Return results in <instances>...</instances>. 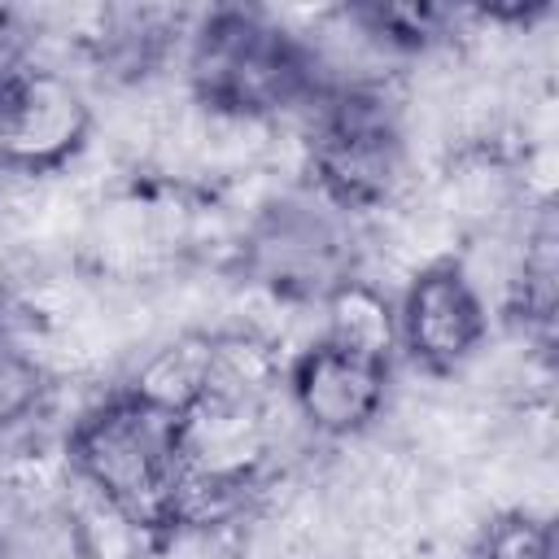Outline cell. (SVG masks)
<instances>
[{"mask_svg": "<svg viewBox=\"0 0 559 559\" xmlns=\"http://www.w3.org/2000/svg\"><path fill=\"white\" fill-rule=\"evenodd\" d=\"M467 559H555V524L528 507L493 511L476 524Z\"/></svg>", "mask_w": 559, "mask_h": 559, "instance_id": "14", "label": "cell"}, {"mask_svg": "<svg viewBox=\"0 0 559 559\" xmlns=\"http://www.w3.org/2000/svg\"><path fill=\"white\" fill-rule=\"evenodd\" d=\"M0 559H96V542L70 502L26 498L0 511Z\"/></svg>", "mask_w": 559, "mask_h": 559, "instance_id": "9", "label": "cell"}, {"mask_svg": "<svg viewBox=\"0 0 559 559\" xmlns=\"http://www.w3.org/2000/svg\"><path fill=\"white\" fill-rule=\"evenodd\" d=\"M555 301H559V231L550 205H537L533 218L524 223V240L507 280V310L524 323V332L550 345Z\"/></svg>", "mask_w": 559, "mask_h": 559, "instance_id": "8", "label": "cell"}, {"mask_svg": "<svg viewBox=\"0 0 559 559\" xmlns=\"http://www.w3.org/2000/svg\"><path fill=\"white\" fill-rule=\"evenodd\" d=\"M345 17L362 31L367 44L384 52H428L445 44L459 26V13L441 4H362Z\"/></svg>", "mask_w": 559, "mask_h": 559, "instance_id": "12", "label": "cell"}, {"mask_svg": "<svg viewBox=\"0 0 559 559\" xmlns=\"http://www.w3.org/2000/svg\"><path fill=\"white\" fill-rule=\"evenodd\" d=\"M92 135V100L79 79L26 52L0 57V170L52 175Z\"/></svg>", "mask_w": 559, "mask_h": 559, "instance_id": "5", "label": "cell"}, {"mask_svg": "<svg viewBox=\"0 0 559 559\" xmlns=\"http://www.w3.org/2000/svg\"><path fill=\"white\" fill-rule=\"evenodd\" d=\"M485 332H489L485 293L459 258H437L419 266L393 306L397 349L428 376L459 371L485 345Z\"/></svg>", "mask_w": 559, "mask_h": 559, "instance_id": "6", "label": "cell"}, {"mask_svg": "<svg viewBox=\"0 0 559 559\" xmlns=\"http://www.w3.org/2000/svg\"><path fill=\"white\" fill-rule=\"evenodd\" d=\"M240 271L275 297L328 301L358 275L354 218L314 188L275 197L240 236Z\"/></svg>", "mask_w": 559, "mask_h": 559, "instance_id": "4", "label": "cell"}, {"mask_svg": "<svg viewBox=\"0 0 559 559\" xmlns=\"http://www.w3.org/2000/svg\"><path fill=\"white\" fill-rule=\"evenodd\" d=\"M323 306H328V332H323L328 341L393 358V345H397V336H393V301L376 284L354 275Z\"/></svg>", "mask_w": 559, "mask_h": 559, "instance_id": "13", "label": "cell"}, {"mask_svg": "<svg viewBox=\"0 0 559 559\" xmlns=\"http://www.w3.org/2000/svg\"><path fill=\"white\" fill-rule=\"evenodd\" d=\"M389 358L319 336L284 371L288 411L323 441H349L367 432L389 402Z\"/></svg>", "mask_w": 559, "mask_h": 559, "instance_id": "7", "label": "cell"}, {"mask_svg": "<svg viewBox=\"0 0 559 559\" xmlns=\"http://www.w3.org/2000/svg\"><path fill=\"white\" fill-rule=\"evenodd\" d=\"M70 476L135 533L166 537L183 528L188 472L179 415L140 389L92 402L66 432Z\"/></svg>", "mask_w": 559, "mask_h": 559, "instance_id": "1", "label": "cell"}, {"mask_svg": "<svg viewBox=\"0 0 559 559\" xmlns=\"http://www.w3.org/2000/svg\"><path fill=\"white\" fill-rule=\"evenodd\" d=\"M192 100L223 122H271L288 109H310L323 87L319 52L262 9L223 4L192 22L183 48Z\"/></svg>", "mask_w": 559, "mask_h": 559, "instance_id": "2", "label": "cell"}, {"mask_svg": "<svg viewBox=\"0 0 559 559\" xmlns=\"http://www.w3.org/2000/svg\"><path fill=\"white\" fill-rule=\"evenodd\" d=\"M310 109V188L349 218L393 205L406 188L411 157L384 87L328 83Z\"/></svg>", "mask_w": 559, "mask_h": 559, "instance_id": "3", "label": "cell"}, {"mask_svg": "<svg viewBox=\"0 0 559 559\" xmlns=\"http://www.w3.org/2000/svg\"><path fill=\"white\" fill-rule=\"evenodd\" d=\"M179 35V13L166 9H114L92 35L96 66L118 79H144Z\"/></svg>", "mask_w": 559, "mask_h": 559, "instance_id": "10", "label": "cell"}, {"mask_svg": "<svg viewBox=\"0 0 559 559\" xmlns=\"http://www.w3.org/2000/svg\"><path fill=\"white\" fill-rule=\"evenodd\" d=\"M515 201V166L489 140L459 148L445 166V210L467 223H489Z\"/></svg>", "mask_w": 559, "mask_h": 559, "instance_id": "11", "label": "cell"}, {"mask_svg": "<svg viewBox=\"0 0 559 559\" xmlns=\"http://www.w3.org/2000/svg\"><path fill=\"white\" fill-rule=\"evenodd\" d=\"M48 367L35 349H26L17 336L0 332V432L22 428L35 419L48 402Z\"/></svg>", "mask_w": 559, "mask_h": 559, "instance_id": "15", "label": "cell"}]
</instances>
